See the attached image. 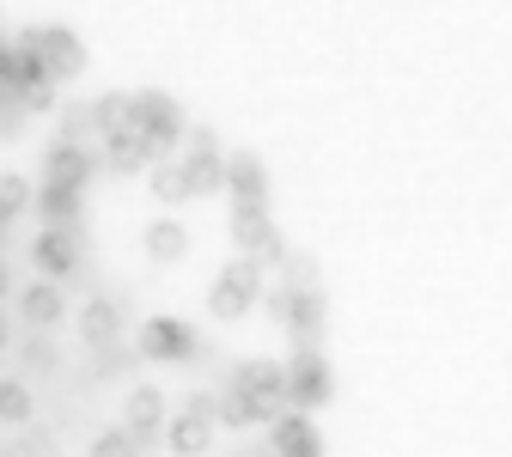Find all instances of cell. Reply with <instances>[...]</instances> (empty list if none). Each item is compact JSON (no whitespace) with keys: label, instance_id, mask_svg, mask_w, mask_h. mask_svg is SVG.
<instances>
[{"label":"cell","instance_id":"cell-30","mask_svg":"<svg viewBox=\"0 0 512 457\" xmlns=\"http://www.w3.org/2000/svg\"><path fill=\"white\" fill-rule=\"evenodd\" d=\"M19 360H25L31 372H55V342H49V336L37 330V336H31V342L19 348Z\"/></svg>","mask_w":512,"mask_h":457},{"label":"cell","instance_id":"cell-11","mask_svg":"<svg viewBox=\"0 0 512 457\" xmlns=\"http://www.w3.org/2000/svg\"><path fill=\"white\" fill-rule=\"evenodd\" d=\"M122 433L135 439L141 451L165 433V390H159V384H135V390H128V403H122Z\"/></svg>","mask_w":512,"mask_h":457},{"label":"cell","instance_id":"cell-20","mask_svg":"<svg viewBox=\"0 0 512 457\" xmlns=\"http://www.w3.org/2000/svg\"><path fill=\"white\" fill-rule=\"evenodd\" d=\"M141 244H147V256H153V263H177V256L189 250V226L183 220H147V232H141Z\"/></svg>","mask_w":512,"mask_h":457},{"label":"cell","instance_id":"cell-4","mask_svg":"<svg viewBox=\"0 0 512 457\" xmlns=\"http://www.w3.org/2000/svg\"><path fill=\"white\" fill-rule=\"evenodd\" d=\"M226 232H232V250H238V256H250V263H263V269H287L293 244L281 238V226H275L269 214L232 208V214H226Z\"/></svg>","mask_w":512,"mask_h":457},{"label":"cell","instance_id":"cell-13","mask_svg":"<svg viewBox=\"0 0 512 457\" xmlns=\"http://www.w3.org/2000/svg\"><path fill=\"white\" fill-rule=\"evenodd\" d=\"M226 195H232V208H256V214H269V171L256 153H226Z\"/></svg>","mask_w":512,"mask_h":457},{"label":"cell","instance_id":"cell-22","mask_svg":"<svg viewBox=\"0 0 512 457\" xmlns=\"http://www.w3.org/2000/svg\"><path fill=\"white\" fill-rule=\"evenodd\" d=\"M165 445H171L177 457H202V451L214 445V427L196 421V415H177V421H165Z\"/></svg>","mask_w":512,"mask_h":457},{"label":"cell","instance_id":"cell-21","mask_svg":"<svg viewBox=\"0 0 512 457\" xmlns=\"http://www.w3.org/2000/svg\"><path fill=\"white\" fill-rule=\"evenodd\" d=\"M147 189H153V202H165V208H183L189 202V177H183L177 159H153L147 165Z\"/></svg>","mask_w":512,"mask_h":457},{"label":"cell","instance_id":"cell-27","mask_svg":"<svg viewBox=\"0 0 512 457\" xmlns=\"http://www.w3.org/2000/svg\"><path fill=\"white\" fill-rule=\"evenodd\" d=\"M141 360V348H122V342H110L104 354H92V366H98V378H122L128 366Z\"/></svg>","mask_w":512,"mask_h":457},{"label":"cell","instance_id":"cell-16","mask_svg":"<svg viewBox=\"0 0 512 457\" xmlns=\"http://www.w3.org/2000/svg\"><path fill=\"white\" fill-rule=\"evenodd\" d=\"M287 403H269V397H250V390H220V427H232V433H250V427H269L275 415H281Z\"/></svg>","mask_w":512,"mask_h":457},{"label":"cell","instance_id":"cell-19","mask_svg":"<svg viewBox=\"0 0 512 457\" xmlns=\"http://www.w3.org/2000/svg\"><path fill=\"white\" fill-rule=\"evenodd\" d=\"M31 208H37L43 226H68V232H74V226H80V208H86V195L68 189V183H37V202H31Z\"/></svg>","mask_w":512,"mask_h":457},{"label":"cell","instance_id":"cell-24","mask_svg":"<svg viewBox=\"0 0 512 457\" xmlns=\"http://www.w3.org/2000/svg\"><path fill=\"white\" fill-rule=\"evenodd\" d=\"M86 110H92V128H98V135H110V128L128 122V92H98V98H86Z\"/></svg>","mask_w":512,"mask_h":457},{"label":"cell","instance_id":"cell-3","mask_svg":"<svg viewBox=\"0 0 512 457\" xmlns=\"http://www.w3.org/2000/svg\"><path fill=\"white\" fill-rule=\"evenodd\" d=\"M263 311L281 323V330L299 342V348H317V336H324V293L317 287H275V293H263Z\"/></svg>","mask_w":512,"mask_h":457},{"label":"cell","instance_id":"cell-5","mask_svg":"<svg viewBox=\"0 0 512 457\" xmlns=\"http://www.w3.org/2000/svg\"><path fill=\"white\" fill-rule=\"evenodd\" d=\"M183 177H189V195H226V147L208 122H196L183 135Z\"/></svg>","mask_w":512,"mask_h":457},{"label":"cell","instance_id":"cell-17","mask_svg":"<svg viewBox=\"0 0 512 457\" xmlns=\"http://www.w3.org/2000/svg\"><path fill=\"white\" fill-rule=\"evenodd\" d=\"M19 317L31 323V330H43V336H49L55 323L68 317V299H61V287H55V281H31V287L19 293Z\"/></svg>","mask_w":512,"mask_h":457},{"label":"cell","instance_id":"cell-6","mask_svg":"<svg viewBox=\"0 0 512 457\" xmlns=\"http://www.w3.org/2000/svg\"><path fill=\"white\" fill-rule=\"evenodd\" d=\"M336 397V372H330V360L317 354V348H299L293 360H287V409H324Z\"/></svg>","mask_w":512,"mask_h":457},{"label":"cell","instance_id":"cell-23","mask_svg":"<svg viewBox=\"0 0 512 457\" xmlns=\"http://www.w3.org/2000/svg\"><path fill=\"white\" fill-rule=\"evenodd\" d=\"M55 141L98 147V128H92V110H86V98H80V104H61V110H55Z\"/></svg>","mask_w":512,"mask_h":457},{"label":"cell","instance_id":"cell-9","mask_svg":"<svg viewBox=\"0 0 512 457\" xmlns=\"http://www.w3.org/2000/svg\"><path fill=\"white\" fill-rule=\"evenodd\" d=\"M135 348H141L147 360H196V354H208V342L189 330L183 317H147L141 336H135Z\"/></svg>","mask_w":512,"mask_h":457},{"label":"cell","instance_id":"cell-18","mask_svg":"<svg viewBox=\"0 0 512 457\" xmlns=\"http://www.w3.org/2000/svg\"><path fill=\"white\" fill-rule=\"evenodd\" d=\"M232 384L250 390V397L287 403V366H281V360H238V366H232Z\"/></svg>","mask_w":512,"mask_h":457},{"label":"cell","instance_id":"cell-8","mask_svg":"<svg viewBox=\"0 0 512 457\" xmlns=\"http://www.w3.org/2000/svg\"><path fill=\"white\" fill-rule=\"evenodd\" d=\"M80 226L68 232V226H43L37 238H31V263H37V281H68V275H80Z\"/></svg>","mask_w":512,"mask_h":457},{"label":"cell","instance_id":"cell-33","mask_svg":"<svg viewBox=\"0 0 512 457\" xmlns=\"http://www.w3.org/2000/svg\"><path fill=\"white\" fill-rule=\"evenodd\" d=\"M0 299H13V269H7V256H0Z\"/></svg>","mask_w":512,"mask_h":457},{"label":"cell","instance_id":"cell-15","mask_svg":"<svg viewBox=\"0 0 512 457\" xmlns=\"http://www.w3.org/2000/svg\"><path fill=\"white\" fill-rule=\"evenodd\" d=\"M122 299H110V293H92L86 305H80V336H86V348L98 354V348H110V342H122Z\"/></svg>","mask_w":512,"mask_h":457},{"label":"cell","instance_id":"cell-10","mask_svg":"<svg viewBox=\"0 0 512 457\" xmlns=\"http://www.w3.org/2000/svg\"><path fill=\"white\" fill-rule=\"evenodd\" d=\"M147 165H153V147H147L128 122H122V128H110V135H98V171H104V177H116V183H122V177H141Z\"/></svg>","mask_w":512,"mask_h":457},{"label":"cell","instance_id":"cell-12","mask_svg":"<svg viewBox=\"0 0 512 457\" xmlns=\"http://www.w3.org/2000/svg\"><path fill=\"white\" fill-rule=\"evenodd\" d=\"M98 177V147H74V141H49L43 147V183H68L86 195V183Z\"/></svg>","mask_w":512,"mask_h":457},{"label":"cell","instance_id":"cell-28","mask_svg":"<svg viewBox=\"0 0 512 457\" xmlns=\"http://www.w3.org/2000/svg\"><path fill=\"white\" fill-rule=\"evenodd\" d=\"M92 457H141V445L128 439L122 427H104V433L92 439Z\"/></svg>","mask_w":512,"mask_h":457},{"label":"cell","instance_id":"cell-29","mask_svg":"<svg viewBox=\"0 0 512 457\" xmlns=\"http://www.w3.org/2000/svg\"><path fill=\"white\" fill-rule=\"evenodd\" d=\"M183 415H196V421L220 427V390H189V397H183Z\"/></svg>","mask_w":512,"mask_h":457},{"label":"cell","instance_id":"cell-7","mask_svg":"<svg viewBox=\"0 0 512 457\" xmlns=\"http://www.w3.org/2000/svg\"><path fill=\"white\" fill-rule=\"evenodd\" d=\"M19 43H31V49L43 55V68H49L55 86H61V80H74V74H86V43H80L68 25H25Z\"/></svg>","mask_w":512,"mask_h":457},{"label":"cell","instance_id":"cell-1","mask_svg":"<svg viewBox=\"0 0 512 457\" xmlns=\"http://www.w3.org/2000/svg\"><path fill=\"white\" fill-rule=\"evenodd\" d=\"M128 128L153 147V159H165L183 135H189V122H183V104L171 98V92H159V86H147V92H128Z\"/></svg>","mask_w":512,"mask_h":457},{"label":"cell","instance_id":"cell-26","mask_svg":"<svg viewBox=\"0 0 512 457\" xmlns=\"http://www.w3.org/2000/svg\"><path fill=\"white\" fill-rule=\"evenodd\" d=\"M31 409H37L31 390L19 378H0V421H31Z\"/></svg>","mask_w":512,"mask_h":457},{"label":"cell","instance_id":"cell-2","mask_svg":"<svg viewBox=\"0 0 512 457\" xmlns=\"http://www.w3.org/2000/svg\"><path fill=\"white\" fill-rule=\"evenodd\" d=\"M263 263H250V256H232V263L214 275V287H208V311L220 317V323H238V317H250L256 311V299H263Z\"/></svg>","mask_w":512,"mask_h":457},{"label":"cell","instance_id":"cell-25","mask_svg":"<svg viewBox=\"0 0 512 457\" xmlns=\"http://www.w3.org/2000/svg\"><path fill=\"white\" fill-rule=\"evenodd\" d=\"M25 122H31L25 92H19V86H0V141H19V135H25Z\"/></svg>","mask_w":512,"mask_h":457},{"label":"cell","instance_id":"cell-31","mask_svg":"<svg viewBox=\"0 0 512 457\" xmlns=\"http://www.w3.org/2000/svg\"><path fill=\"white\" fill-rule=\"evenodd\" d=\"M0 457H43V439H19V445H7Z\"/></svg>","mask_w":512,"mask_h":457},{"label":"cell","instance_id":"cell-14","mask_svg":"<svg viewBox=\"0 0 512 457\" xmlns=\"http://www.w3.org/2000/svg\"><path fill=\"white\" fill-rule=\"evenodd\" d=\"M317 421L305 415V409H281L275 421H269V451L275 457H317Z\"/></svg>","mask_w":512,"mask_h":457},{"label":"cell","instance_id":"cell-32","mask_svg":"<svg viewBox=\"0 0 512 457\" xmlns=\"http://www.w3.org/2000/svg\"><path fill=\"white\" fill-rule=\"evenodd\" d=\"M7 348H13V317L0 311V354H7Z\"/></svg>","mask_w":512,"mask_h":457}]
</instances>
